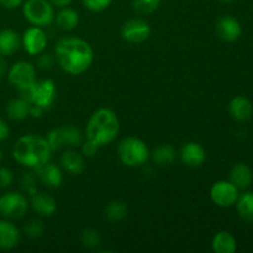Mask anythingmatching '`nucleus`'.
<instances>
[{"label": "nucleus", "mask_w": 253, "mask_h": 253, "mask_svg": "<svg viewBox=\"0 0 253 253\" xmlns=\"http://www.w3.org/2000/svg\"><path fill=\"white\" fill-rule=\"evenodd\" d=\"M7 79L10 84L20 93L27 90L36 81V72L31 63L25 61L16 62L7 71Z\"/></svg>", "instance_id": "obj_7"}, {"label": "nucleus", "mask_w": 253, "mask_h": 253, "mask_svg": "<svg viewBox=\"0 0 253 253\" xmlns=\"http://www.w3.org/2000/svg\"><path fill=\"white\" fill-rule=\"evenodd\" d=\"M61 165L63 169L72 175L82 174L85 169L83 156L74 150L64 151L61 157Z\"/></svg>", "instance_id": "obj_17"}, {"label": "nucleus", "mask_w": 253, "mask_h": 253, "mask_svg": "<svg viewBox=\"0 0 253 253\" xmlns=\"http://www.w3.org/2000/svg\"><path fill=\"white\" fill-rule=\"evenodd\" d=\"M46 140H47V142H48L49 148L52 150V152L59 151L64 146L61 135H59L58 128H54V130L49 131L48 135H47V137H46Z\"/></svg>", "instance_id": "obj_32"}, {"label": "nucleus", "mask_w": 253, "mask_h": 253, "mask_svg": "<svg viewBox=\"0 0 253 253\" xmlns=\"http://www.w3.org/2000/svg\"><path fill=\"white\" fill-rule=\"evenodd\" d=\"M220 1H222V2H231L232 0H220Z\"/></svg>", "instance_id": "obj_43"}, {"label": "nucleus", "mask_w": 253, "mask_h": 253, "mask_svg": "<svg viewBox=\"0 0 253 253\" xmlns=\"http://www.w3.org/2000/svg\"><path fill=\"white\" fill-rule=\"evenodd\" d=\"M20 242V231L12 222L0 220V249L11 250Z\"/></svg>", "instance_id": "obj_16"}, {"label": "nucleus", "mask_w": 253, "mask_h": 253, "mask_svg": "<svg viewBox=\"0 0 253 253\" xmlns=\"http://www.w3.org/2000/svg\"><path fill=\"white\" fill-rule=\"evenodd\" d=\"M2 158H4V152H2V150L0 148V162L2 161Z\"/></svg>", "instance_id": "obj_42"}, {"label": "nucleus", "mask_w": 253, "mask_h": 253, "mask_svg": "<svg viewBox=\"0 0 253 253\" xmlns=\"http://www.w3.org/2000/svg\"><path fill=\"white\" fill-rule=\"evenodd\" d=\"M36 174L35 173H24L21 177V187L24 188L25 192L32 195L34 193L37 192L36 189Z\"/></svg>", "instance_id": "obj_33"}, {"label": "nucleus", "mask_w": 253, "mask_h": 253, "mask_svg": "<svg viewBox=\"0 0 253 253\" xmlns=\"http://www.w3.org/2000/svg\"><path fill=\"white\" fill-rule=\"evenodd\" d=\"M212 250L216 253H235L237 250L236 239L227 231H220L212 240Z\"/></svg>", "instance_id": "obj_22"}, {"label": "nucleus", "mask_w": 253, "mask_h": 253, "mask_svg": "<svg viewBox=\"0 0 253 253\" xmlns=\"http://www.w3.org/2000/svg\"><path fill=\"white\" fill-rule=\"evenodd\" d=\"M14 182V173L6 167H0V188H7Z\"/></svg>", "instance_id": "obj_35"}, {"label": "nucleus", "mask_w": 253, "mask_h": 253, "mask_svg": "<svg viewBox=\"0 0 253 253\" xmlns=\"http://www.w3.org/2000/svg\"><path fill=\"white\" fill-rule=\"evenodd\" d=\"M54 61H56V57H53L49 53H41L39 54L36 61L37 68L42 69V71H48L53 67Z\"/></svg>", "instance_id": "obj_34"}, {"label": "nucleus", "mask_w": 253, "mask_h": 253, "mask_svg": "<svg viewBox=\"0 0 253 253\" xmlns=\"http://www.w3.org/2000/svg\"><path fill=\"white\" fill-rule=\"evenodd\" d=\"M52 150L44 137L37 135L21 136L15 142L12 157L17 163L31 169H37L51 160Z\"/></svg>", "instance_id": "obj_2"}, {"label": "nucleus", "mask_w": 253, "mask_h": 253, "mask_svg": "<svg viewBox=\"0 0 253 253\" xmlns=\"http://www.w3.org/2000/svg\"><path fill=\"white\" fill-rule=\"evenodd\" d=\"M31 207L41 216L49 217L56 212L57 202L47 193L36 192L31 195Z\"/></svg>", "instance_id": "obj_15"}, {"label": "nucleus", "mask_w": 253, "mask_h": 253, "mask_svg": "<svg viewBox=\"0 0 253 253\" xmlns=\"http://www.w3.org/2000/svg\"><path fill=\"white\" fill-rule=\"evenodd\" d=\"M118 155L121 162L127 167H140L150 158L147 145L137 137H126L118 146Z\"/></svg>", "instance_id": "obj_4"}, {"label": "nucleus", "mask_w": 253, "mask_h": 253, "mask_svg": "<svg viewBox=\"0 0 253 253\" xmlns=\"http://www.w3.org/2000/svg\"><path fill=\"white\" fill-rule=\"evenodd\" d=\"M180 160L185 166L199 167L207 160V152L204 147L198 142H187L180 148Z\"/></svg>", "instance_id": "obj_13"}, {"label": "nucleus", "mask_w": 253, "mask_h": 253, "mask_svg": "<svg viewBox=\"0 0 253 253\" xmlns=\"http://www.w3.org/2000/svg\"><path fill=\"white\" fill-rule=\"evenodd\" d=\"M54 21L61 30L69 31V30H73L78 26L79 14L76 10L68 6L62 7L61 11L54 16Z\"/></svg>", "instance_id": "obj_23"}, {"label": "nucleus", "mask_w": 253, "mask_h": 253, "mask_svg": "<svg viewBox=\"0 0 253 253\" xmlns=\"http://www.w3.org/2000/svg\"><path fill=\"white\" fill-rule=\"evenodd\" d=\"M253 179L252 169L245 163L234 166L230 172V182L236 185L239 189H247L251 185Z\"/></svg>", "instance_id": "obj_20"}, {"label": "nucleus", "mask_w": 253, "mask_h": 253, "mask_svg": "<svg viewBox=\"0 0 253 253\" xmlns=\"http://www.w3.org/2000/svg\"><path fill=\"white\" fill-rule=\"evenodd\" d=\"M34 173L36 174V178H39L40 182L43 185H46L49 189H56L61 187L63 182V174L59 167H57L53 163H44L37 169H34Z\"/></svg>", "instance_id": "obj_12"}, {"label": "nucleus", "mask_w": 253, "mask_h": 253, "mask_svg": "<svg viewBox=\"0 0 253 253\" xmlns=\"http://www.w3.org/2000/svg\"><path fill=\"white\" fill-rule=\"evenodd\" d=\"M229 111L232 119L237 121H246L252 116V103L245 96H236L229 104Z\"/></svg>", "instance_id": "obj_19"}, {"label": "nucleus", "mask_w": 253, "mask_h": 253, "mask_svg": "<svg viewBox=\"0 0 253 253\" xmlns=\"http://www.w3.org/2000/svg\"><path fill=\"white\" fill-rule=\"evenodd\" d=\"M24 231L29 237L36 239V237H40L42 234H43L44 225L43 222L40 221V220H31V221L25 226Z\"/></svg>", "instance_id": "obj_30"}, {"label": "nucleus", "mask_w": 253, "mask_h": 253, "mask_svg": "<svg viewBox=\"0 0 253 253\" xmlns=\"http://www.w3.org/2000/svg\"><path fill=\"white\" fill-rule=\"evenodd\" d=\"M22 14L32 26H49L54 21L53 5L48 0H26L22 4Z\"/></svg>", "instance_id": "obj_6"}, {"label": "nucleus", "mask_w": 253, "mask_h": 253, "mask_svg": "<svg viewBox=\"0 0 253 253\" xmlns=\"http://www.w3.org/2000/svg\"><path fill=\"white\" fill-rule=\"evenodd\" d=\"M101 237L96 230L85 229L81 232V242L84 247L88 249H96L100 245Z\"/></svg>", "instance_id": "obj_28"}, {"label": "nucleus", "mask_w": 253, "mask_h": 253, "mask_svg": "<svg viewBox=\"0 0 253 253\" xmlns=\"http://www.w3.org/2000/svg\"><path fill=\"white\" fill-rule=\"evenodd\" d=\"M30 105L31 104L22 96L10 100L6 105V114L11 120L20 121L30 116Z\"/></svg>", "instance_id": "obj_21"}, {"label": "nucleus", "mask_w": 253, "mask_h": 253, "mask_svg": "<svg viewBox=\"0 0 253 253\" xmlns=\"http://www.w3.org/2000/svg\"><path fill=\"white\" fill-rule=\"evenodd\" d=\"M47 43H48V37L44 30L40 26L29 27L22 35L21 44L30 56H39L43 53Z\"/></svg>", "instance_id": "obj_11"}, {"label": "nucleus", "mask_w": 253, "mask_h": 253, "mask_svg": "<svg viewBox=\"0 0 253 253\" xmlns=\"http://www.w3.org/2000/svg\"><path fill=\"white\" fill-rule=\"evenodd\" d=\"M239 190V188L230 180H219L214 183L210 189V198L217 207L229 208L236 203L240 195Z\"/></svg>", "instance_id": "obj_10"}, {"label": "nucleus", "mask_w": 253, "mask_h": 253, "mask_svg": "<svg viewBox=\"0 0 253 253\" xmlns=\"http://www.w3.org/2000/svg\"><path fill=\"white\" fill-rule=\"evenodd\" d=\"M235 204L240 217L247 222H253V192L239 195Z\"/></svg>", "instance_id": "obj_24"}, {"label": "nucleus", "mask_w": 253, "mask_h": 253, "mask_svg": "<svg viewBox=\"0 0 253 253\" xmlns=\"http://www.w3.org/2000/svg\"><path fill=\"white\" fill-rule=\"evenodd\" d=\"M111 1L113 0H82L84 6L93 12L104 11V10L110 6Z\"/></svg>", "instance_id": "obj_31"}, {"label": "nucleus", "mask_w": 253, "mask_h": 253, "mask_svg": "<svg viewBox=\"0 0 253 253\" xmlns=\"http://www.w3.org/2000/svg\"><path fill=\"white\" fill-rule=\"evenodd\" d=\"M216 32L224 41L234 42L241 36L242 27L234 16H222L216 24Z\"/></svg>", "instance_id": "obj_14"}, {"label": "nucleus", "mask_w": 253, "mask_h": 253, "mask_svg": "<svg viewBox=\"0 0 253 253\" xmlns=\"http://www.w3.org/2000/svg\"><path fill=\"white\" fill-rule=\"evenodd\" d=\"M127 205L123 200H114V202L109 203V205L105 209V216L106 219L110 220L113 222L121 221L127 216Z\"/></svg>", "instance_id": "obj_26"}, {"label": "nucleus", "mask_w": 253, "mask_h": 253, "mask_svg": "<svg viewBox=\"0 0 253 253\" xmlns=\"http://www.w3.org/2000/svg\"><path fill=\"white\" fill-rule=\"evenodd\" d=\"M29 203L24 194L10 192L0 197V215L5 219H20L26 214Z\"/></svg>", "instance_id": "obj_8"}, {"label": "nucleus", "mask_w": 253, "mask_h": 253, "mask_svg": "<svg viewBox=\"0 0 253 253\" xmlns=\"http://www.w3.org/2000/svg\"><path fill=\"white\" fill-rule=\"evenodd\" d=\"M81 146H82V153H83V156H85V157H94V156L96 155V152L99 151V148H100L96 143H94L93 141L88 140V138H86L85 141H83Z\"/></svg>", "instance_id": "obj_36"}, {"label": "nucleus", "mask_w": 253, "mask_h": 253, "mask_svg": "<svg viewBox=\"0 0 253 253\" xmlns=\"http://www.w3.org/2000/svg\"><path fill=\"white\" fill-rule=\"evenodd\" d=\"M54 57L64 72L78 76L90 68L94 61V51L83 39L68 36L57 42Z\"/></svg>", "instance_id": "obj_1"}, {"label": "nucleus", "mask_w": 253, "mask_h": 253, "mask_svg": "<svg viewBox=\"0 0 253 253\" xmlns=\"http://www.w3.org/2000/svg\"><path fill=\"white\" fill-rule=\"evenodd\" d=\"M152 160L160 166H167L174 162L175 160V150L170 145H161L152 152Z\"/></svg>", "instance_id": "obj_27"}, {"label": "nucleus", "mask_w": 253, "mask_h": 253, "mask_svg": "<svg viewBox=\"0 0 253 253\" xmlns=\"http://www.w3.org/2000/svg\"><path fill=\"white\" fill-rule=\"evenodd\" d=\"M161 0H133L132 6L138 14H152L160 7Z\"/></svg>", "instance_id": "obj_29"}, {"label": "nucleus", "mask_w": 253, "mask_h": 253, "mask_svg": "<svg viewBox=\"0 0 253 253\" xmlns=\"http://www.w3.org/2000/svg\"><path fill=\"white\" fill-rule=\"evenodd\" d=\"M10 133V127L6 124V121H4L2 119H0V142L5 141L9 137Z\"/></svg>", "instance_id": "obj_37"}, {"label": "nucleus", "mask_w": 253, "mask_h": 253, "mask_svg": "<svg viewBox=\"0 0 253 253\" xmlns=\"http://www.w3.org/2000/svg\"><path fill=\"white\" fill-rule=\"evenodd\" d=\"M42 113H43V109L40 108V106H36V105H30V115L32 116V118H40V116L42 115Z\"/></svg>", "instance_id": "obj_39"}, {"label": "nucleus", "mask_w": 253, "mask_h": 253, "mask_svg": "<svg viewBox=\"0 0 253 253\" xmlns=\"http://www.w3.org/2000/svg\"><path fill=\"white\" fill-rule=\"evenodd\" d=\"M59 135H61L62 141H63L64 146H69V147L74 148L78 147L83 142V135H82L81 130L77 128L73 125H63L62 127L58 128Z\"/></svg>", "instance_id": "obj_25"}, {"label": "nucleus", "mask_w": 253, "mask_h": 253, "mask_svg": "<svg viewBox=\"0 0 253 253\" xmlns=\"http://www.w3.org/2000/svg\"><path fill=\"white\" fill-rule=\"evenodd\" d=\"M21 46V39L14 30L5 29L0 31V56H12L19 51Z\"/></svg>", "instance_id": "obj_18"}, {"label": "nucleus", "mask_w": 253, "mask_h": 253, "mask_svg": "<svg viewBox=\"0 0 253 253\" xmlns=\"http://www.w3.org/2000/svg\"><path fill=\"white\" fill-rule=\"evenodd\" d=\"M49 2H51L52 5H53V6H57V7H66V6H68L69 4H71L72 1H73V0H48Z\"/></svg>", "instance_id": "obj_40"}, {"label": "nucleus", "mask_w": 253, "mask_h": 253, "mask_svg": "<svg viewBox=\"0 0 253 253\" xmlns=\"http://www.w3.org/2000/svg\"><path fill=\"white\" fill-rule=\"evenodd\" d=\"M22 98L30 104L42 108L43 110L49 109L57 98L56 84L52 79H39L27 90L22 91Z\"/></svg>", "instance_id": "obj_5"}, {"label": "nucleus", "mask_w": 253, "mask_h": 253, "mask_svg": "<svg viewBox=\"0 0 253 253\" xmlns=\"http://www.w3.org/2000/svg\"><path fill=\"white\" fill-rule=\"evenodd\" d=\"M120 123L118 115L111 109L100 108L91 114L86 124L85 135L88 140L101 147L113 142L118 137Z\"/></svg>", "instance_id": "obj_3"}, {"label": "nucleus", "mask_w": 253, "mask_h": 253, "mask_svg": "<svg viewBox=\"0 0 253 253\" xmlns=\"http://www.w3.org/2000/svg\"><path fill=\"white\" fill-rule=\"evenodd\" d=\"M24 0H0V5H2L6 9H16L20 5H22Z\"/></svg>", "instance_id": "obj_38"}, {"label": "nucleus", "mask_w": 253, "mask_h": 253, "mask_svg": "<svg viewBox=\"0 0 253 253\" xmlns=\"http://www.w3.org/2000/svg\"><path fill=\"white\" fill-rule=\"evenodd\" d=\"M150 35V24L143 19H130L121 26V37L128 43H142Z\"/></svg>", "instance_id": "obj_9"}, {"label": "nucleus", "mask_w": 253, "mask_h": 253, "mask_svg": "<svg viewBox=\"0 0 253 253\" xmlns=\"http://www.w3.org/2000/svg\"><path fill=\"white\" fill-rule=\"evenodd\" d=\"M7 74V63L1 56H0V79L4 78Z\"/></svg>", "instance_id": "obj_41"}]
</instances>
